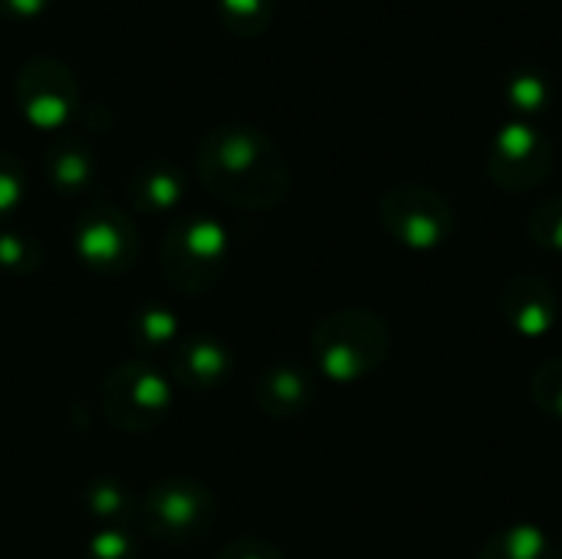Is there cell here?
Listing matches in <instances>:
<instances>
[{
  "label": "cell",
  "mask_w": 562,
  "mask_h": 559,
  "mask_svg": "<svg viewBox=\"0 0 562 559\" xmlns=\"http://www.w3.org/2000/svg\"><path fill=\"white\" fill-rule=\"evenodd\" d=\"M82 559H138V540L128 527H95L82 544Z\"/></svg>",
  "instance_id": "603a6c76"
},
{
  "label": "cell",
  "mask_w": 562,
  "mask_h": 559,
  "mask_svg": "<svg viewBox=\"0 0 562 559\" xmlns=\"http://www.w3.org/2000/svg\"><path fill=\"white\" fill-rule=\"evenodd\" d=\"M504 96H507V105L524 122H530V115L547 112V105L553 102V82H550L547 69H540V66H517L507 76Z\"/></svg>",
  "instance_id": "ac0fdd59"
},
{
  "label": "cell",
  "mask_w": 562,
  "mask_h": 559,
  "mask_svg": "<svg viewBox=\"0 0 562 559\" xmlns=\"http://www.w3.org/2000/svg\"><path fill=\"white\" fill-rule=\"evenodd\" d=\"M26 191H30V181H26L23 161L13 152L0 148V224H7L10 217L23 211Z\"/></svg>",
  "instance_id": "44dd1931"
},
{
  "label": "cell",
  "mask_w": 562,
  "mask_h": 559,
  "mask_svg": "<svg viewBox=\"0 0 562 559\" xmlns=\"http://www.w3.org/2000/svg\"><path fill=\"white\" fill-rule=\"evenodd\" d=\"M553 168H557L553 138L540 125L524 119L501 125L484 155V171L491 185H497L507 194H527L543 188L553 178Z\"/></svg>",
  "instance_id": "ba28073f"
},
{
  "label": "cell",
  "mask_w": 562,
  "mask_h": 559,
  "mask_svg": "<svg viewBox=\"0 0 562 559\" xmlns=\"http://www.w3.org/2000/svg\"><path fill=\"white\" fill-rule=\"evenodd\" d=\"M43 267V244L30 231H0V270L13 277H30Z\"/></svg>",
  "instance_id": "ffe728a7"
},
{
  "label": "cell",
  "mask_w": 562,
  "mask_h": 559,
  "mask_svg": "<svg viewBox=\"0 0 562 559\" xmlns=\"http://www.w3.org/2000/svg\"><path fill=\"white\" fill-rule=\"evenodd\" d=\"M234 257V237L221 217H211L204 211L178 214L158 244V267L171 290L184 297H204L211 293Z\"/></svg>",
  "instance_id": "3957f363"
},
{
  "label": "cell",
  "mask_w": 562,
  "mask_h": 559,
  "mask_svg": "<svg viewBox=\"0 0 562 559\" xmlns=\"http://www.w3.org/2000/svg\"><path fill=\"white\" fill-rule=\"evenodd\" d=\"M375 217L382 231L408 250H438L458 234V211L431 185H392L375 201Z\"/></svg>",
  "instance_id": "5b68a950"
},
{
  "label": "cell",
  "mask_w": 562,
  "mask_h": 559,
  "mask_svg": "<svg viewBox=\"0 0 562 559\" xmlns=\"http://www.w3.org/2000/svg\"><path fill=\"white\" fill-rule=\"evenodd\" d=\"M217 23L237 40L263 36L277 20V0H214Z\"/></svg>",
  "instance_id": "d6986e66"
},
{
  "label": "cell",
  "mask_w": 562,
  "mask_h": 559,
  "mask_svg": "<svg viewBox=\"0 0 562 559\" xmlns=\"http://www.w3.org/2000/svg\"><path fill=\"white\" fill-rule=\"evenodd\" d=\"M99 402L112 428L142 435L168 418L175 405V382L151 362L128 359L105 372L99 385Z\"/></svg>",
  "instance_id": "8992f818"
},
{
  "label": "cell",
  "mask_w": 562,
  "mask_h": 559,
  "mask_svg": "<svg viewBox=\"0 0 562 559\" xmlns=\"http://www.w3.org/2000/svg\"><path fill=\"white\" fill-rule=\"evenodd\" d=\"M13 105L36 132H66L82 115V86L59 56H26L13 72Z\"/></svg>",
  "instance_id": "277c9868"
},
{
  "label": "cell",
  "mask_w": 562,
  "mask_h": 559,
  "mask_svg": "<svg viewBox=\"0 0 562 559\" xmlns=\"http://www.w3.org/2000/svg\"><path fill=\"white\" fill-rule=\"evenodd\" d=\"M181 336L184 333H181L178 313L161 300H145L128 313V339H132L135 353H142V356H151L161 349L171 353L181 343Z\"/></svg>",
  "instance_id": "2e32d148"
},
{
  "label": "cell",
  "mask_w": 562,
  "mask_h": 559,
  "mask_svg": "<svg viewBox=\"0 0 562 559\" xmlns=\"http://www.w3.org/2000/svg\"><path fill=\"white\" fill-rule=\"evenodd\" d=\"M553 559H562V540L557 544V557H553Z\"/></svg>",
  "instance_id": "4316f807"
},
{
  "label": "cell",
  "mask_w": 562,
  "mask_h": 559,
  "mask_svg": "<svg viewBox=\"0 0 562 559\" xmlns=\"http://www.w3.org/2000/svg\"><path fill=\"white\" fill-rule=\"evenodd\" d=\"M560 293L557 287L533 270H520L507 277L497 293V313L504 326L520 339H543L560 320Z\"/></svg>",
  "instance_id": "30bf717a"
},
{
  "label": "cell",
  "mask_w": 562,
  "mask_h": 559,
  "mask_svg": "<svg viewBox=\"0 0 562 559\" xmlns=\"http://www.w3.org/2000/svg\"><path fill=\"white\" fill-rule=\"evenodd\" d=\"M188 198V175L171 158H148L128 175V201L138 214H175Z\"/></svg>",
  "instance_id": "5bb4252c"
},
{
  "label": "cell",
  "mask_w": 562,
  "mask_h": 559,
  "mask_svg": "<svg viewBox=\"0 0 562 559\" xmlns=\"http://www.w3.org/2000/svg\"><path fill=\"white\" fill-rule=\"evenodd\" d=\"M530 237L547 247V250H562V194H550L547 201H540L530 214L527 224Z\"/></svg>",
  "instance_id": "cb8c5ba5"
},
{
  "label": "cell",
  "mask_w": 562,
  "mask_h": 559,
  "mask_svg": "<svg viewBox=\"0 0 562 559\" xmlns=\"http://www.w3.org/2000/svg\"><path fill=\"white\" fill-rule=\"evenodd\" d=\"M217 559H286V557H283V550H280L277 544H270V540H263V537H237V540H231V544H224V547H221Z\"/></svg>",
  "instance_id": "d4e9b609"
},
{
  "label": "cell",
  "mask_w": 562,
  "mask_h": 559,
  "mask_svg": "<svg viewBox=\"0 0 562 559\" xmlns=\"http://www.w3.org/2000/svg\"><path fill=\"white\" fill-rule=\"evenodd\" d=\"M254 402L273 422L300 418L316 402V379L300 362H273L254 379Z\"/></svg>",
  "instance_id": "7c38bea8"
},
{
  "label": "cell",
  "mask_w": 562,
  "mask_h": 559,
  "mask_svg": "<svg viewBox=\"0 0 562 559\" xmlns=\"http://www.w3.org/2000/svg\"><path fill=\"white\" fill-rule=\"evenodd\" d=\"M79 501L82 511L99 524V527H128L138 521L142 501L132 491V484H125L115 474H95L79 488Z\"/></svg>",
  "instance_id": "9a60e30c"
},
{
  "label": "cell",
  "mask_w": 562,
  "mask_h": 559,
  "mask_svg": "<svg viewBox=\"0 0 562 559\" xmlns=\"http://www.w3.org/2000/svg\"><path fill=\"white\" fill-rule=\"evenodd\" d=\"M530 395L543 415L562 422V353L543 359L530 376Z\"/></svg>",
  "instance_id": "7402d4cb"
},
{
  "label": "cell",
  "mask_w": 562,
  "mask_h": 559,
  "mask_svg": "<svg viewBox=\"0 0 562 559\" xmlns=\"http://www.w3.org/2000/svg\"><path fill=\"white\" fill-rule=\"evenodd\" d=\"M138 524L165 544H194L217 524V497L204 481L171 474L145 491Z\"/></svg>",
  "instance_id": "52a82bcc"
},
{
  "label": "cell",
  "mask_w": 562,
  "mask_h": 559,
  "mask_svg": "<svg viewBox=\"0 0 562 559\" xmlns=\"http://www.w3.org/2000/svg\"><path fill=\"white\" fill-rule=\"evenodd\" d=\"M72 254L99 277H122L138 257V227L112 201H92L72 221Z\"/></svg>",
  "instance_id": "9c48e42d"
},
{
  "label": "cell",
  "mask_w": 562,
  "mask_h": 559,
  "mask_svg": "<svg viewBox=\"0 0 562 559\" xmlns=\"http://www.w3.org/2000/svg\"><path fill=\"white\" fill-rule=\"evenodd\" d=\"M43 175L59 198H79L99 181V155L86 135L59 132L43 155Z\"/></svg>",
  "instance_id": "4fadbf2b"
},
{
  "label": "cell",
  "mask_w": 562,
  "mask_h": 559,
  "mask_svg": "<svg viewBox=\"0 0 562 559\" xmlns=\"http://www.w3.org/2000/svg\"><path fill=\"white\" fill-rule=\"evenodd\" d=\"M557 557V544L550 540V534L537 524H510L494 530L477 559H553Z\"/></svg>",
  "instance_id": "e0dca14e"
},
{
  "label": "cell",
  "mask_w": 562,
  "mask_h": 559,
  "mask_svg": "<svg viewBox=\"0 0 562 559\" xmlns=\"http://www.w3.org/2000/svg\"><path fill=\"white\" fill-rule=\"evenodd\" d=\"M56 0H0V16L10 23H33L53 10Z\"/></svg>",
  "instance_id": "484cf974"
},
{
  "label": "cell",
  "mask_w": 562,
  "mask_h": 559,
  "mask_svg": "<svg viewBox=\"0 0 562 559\" xmlns=\"http://www.w3.org/2000/svg\"><path fill=\"white\" fill-rule=\"evenodd\" d=\"M237 366L234 349L207 333H194V336H181V343L171 349L168 356V369H171V382H178L188 392H214L221 389L231 372Z\"/></svg>",
  "instance_id": "8fae6325"
},
{
  "label": "cell",
  "mask_w": 562,
  "mask_h": 559,
  "mask_svg": "<svg viewBox=\"0 0 562 559\" xmlns=\"http://www.w3.org/2000/svg\"><path fill=\"white\" fill-rule=\"evenodd\" d=\"M310 353L316 369L339 385L375 376L392 353V326L369 306H346L326 313L313 336Z\"/></svg>",
  "instance_id": "7a4b0ae2"
},
{
  "label": "cell",
  "mask_w": 562,
  "mask_h": 559,
  "mask_svg": "<svg viewBox=\"0 0 562 559\" xmlns=\"http://www.w3.org/2000/svg\"><path fill=\"white\" fill-rule=\"evenodd\" d=\"M194 175L227 208L273 211L293 191L283 148L254 122L227 119L207 128L194 148Z\"/></svg>",
  "instance_id": "6da1fadb"
}]
</instances>
